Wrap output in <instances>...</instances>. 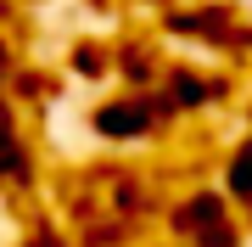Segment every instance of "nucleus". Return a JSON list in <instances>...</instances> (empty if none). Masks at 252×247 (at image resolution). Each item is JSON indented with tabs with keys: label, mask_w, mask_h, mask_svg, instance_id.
<instances>
[{
	"label": "nucleus",
	"mask_w": 252,
	"mask_h": 247,
	"mask_svg": "<svg viewBox=\"0 0 252 247\" xmlns=\"http://www.w3.org/2000/svg\"><path fill=\"white\" fill-rule=\"evenodd\" d=\"M6 79H11V51L0 45V96H6Z\"/></svg>",
	"instance_id": "f257e3e1"
}]
</instances>
